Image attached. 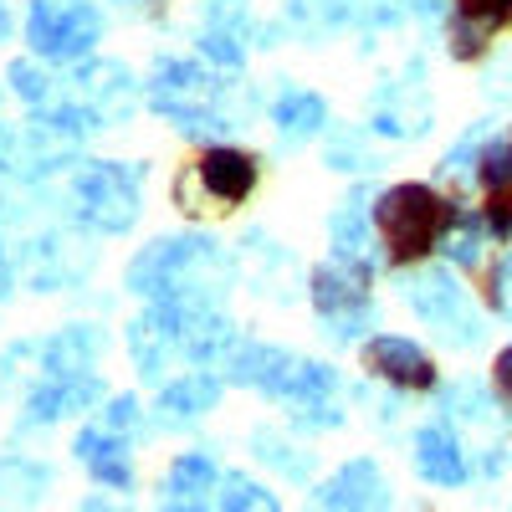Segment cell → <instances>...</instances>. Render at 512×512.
Returning a JSON list of instances; mask_svg holds the SVG:
<instances>
[{
  "instance_id": "1",
  "label": "cell",
  "mask_w": 512,
  "mask_h": 512,
  "mask_svg": "<svg viewBox=\"0 0 512 512\" xmlns=\"http://www.w3.org/2000/svg\"><path fill=\"white\" fill-rule=\"evenodd\" d=\"M456 216V200L436 195L431 185L420 180H405V185H390L379 200H374V236L384 246V256H390L395 267H410L420 262V256L441 251V236Z\"/></svg>"
},
{
  "instance_id": "2",
  "label": "cell",
  "mask_w": 512,
  "mask_h": 512,
  "mask_svg": "<svg viewBox=\"0 0 512 512\" xmlns=\"http://www.w3.org/2000/svg\"><path fill=\"white\" fill-rule=\"evenodd\" d=\"M72 210H77V226H88L98 236L134 231L144 216V169L123 159L82 164L72 180Z\"/></svg>"
},
{
  "instance_id": "3",
  "label": "cell",
  "mask_w": 512,
  "mask_h": 512,
  "mask_svg": "<svg viewBox=\"0 0 512 512\" xmlns=\"http://www.w3.org/2000/svg\"><path fill=\"white\" fill-rule=\"evenodd\" d=\"M226 369L236 384H251V390H262L267 400H282V405H323L338 390V374L328 364L297 359L272 344H236Z\"/></svg>"
},
{
  "instance_id": "4",
  "label": "cell",
  "mask_w": 512,
  "mask_h": 512,
  "mask_svg": "<svg viewBox=\"0 0 512 512\" xmlns=\"http://www.w3.org/2000/svg\"><path fill=\"white\" fill-rule=\"evenodd\" d=\"M221 82L210 77L200 62H185V57H159L154 62V77H149V103L154 113H164L169 123L180 128V134H226V128H236L221 108Z\"/></svg>"
},
{
  "instance_id": "5",
  "label": "cell",
  "mask_w": 512,
  "mask_h": 512,
  "mask_svg": "<svg viewBox=\"0 0 512 512\" xmlns=\"http://www.w3.org/2000/svg\"><path fill=\"white\" fill-rule=\"evenodd\" d=\"M308 297L323 318V333H333L338 344L349 338L374 318V267L369 256H349V251H333L313 267L308 277Z\"/></svg>"
},
{
  "instance_id": "6",
  "label": "cell",
  "mask_w": 512,
  "mask_h": 512,
  "mask_svg": "<svg viewBox=\"0 0 512 512\" xmlns=\"http://www.w3.org/2000/svg\"><path fill=\"white\" fill-rule=\"evenodd\" d=\"M103 41V11L93 0H31L26 47L41 62H88Z\"/></svg>"
},
{
  "instance_id": "7",
  "label": "cell",
  "mask_w": 512,
  "mask_h": 512,
  "mask_svg": "<svg viewBox=\"0 0 512 512\" xmlns=\"http://www.w3.org/2000/svg\"><path fill=\"white\" fill-rule=\"evenodd\" d=\"M251 190H256V159L246 149H231V144H210L175 180V205L190 210V216H200L205 200H210V210H231Z\"/></svg>"
},
{
  "instance_id": "8",
  "label": "cell",
  "mask_w": 512,
  "mask_h": 512,
  "mask_svg": "<svg viewBox=\"0 0 512 512\" xmlns=\"http://www.w3.org/2000/svg\"><path fill=\"white\" fill-rule=\"evenodd\" d=\"M405 303L415 308L420 323H431L441 338H451V344H477V313L472 303H466V287L456 282L451 267H431V272H415L405 282Z\"/></svg>"
},
{
  "instance_id": "9",
  "label": "cell",
  "mask_w": 512,
  "mask_h": 512,
  "mask_svg": "<svg viewBox=\"0 0 512 512\" xmlns=\"http://www.w3.org/2000/svg\"><path fill=\"white\" fill-rule=\"evenodd\" d=\"M359 359H364V369L374 374V379H384V384H395V390H436V359L425 354L415 338H405V333H374V338H364L359 344Z\"/></svg>"
},
{
  "instance_id": "10",
  "label": "cell",
  "mask_w": 512,
  "mask_h": 512,
  "mask_svg": "<svg viewBox=\"0 0 512 512\" xmlns=\"http://www.w3.org/2000/svg\"><path fill=\"white\" fill-rule=\"evenodd\" d=\"M103 400V379L88 369V374H41V384L26 395V425H52L72 410H88Z\"/></svg>"
},
{
  "instance_id": "11",
  "label": "cell",
  "mask_w": 512,
  "mask_h": 512,
  "mask_svg": "<svg viewBox=\"0 0 512 512\" xmlns=\"http://www.w3.org/2000/svg\"><path fill=\"white\" fill-rule=\"evenodd\" d=\"M216 405H221V379L205 374V369H195V374L169 379L164 390H159L154 420L164 425V431H190V425H200Z\"/></svg>"
},
{
  "instance_id": "12",
  "label": "cell",
  "mask_w": 512,
  "mask_h": 512,
  "mask_svg": "<svg viewBox=\"0 0 512 512\" xmlns=\"http://www.w3.org/2000/svg\"><path fill=\"white\" fill-rule=\"evenodd\" d=\"M477 180L487 190V231L497 241L512 236V134H497V139H482L477 149Z\"/></svg>"
},
{
  "instance_id": "13",
  "label": "cell",
  "mask_w": 512,
  "mask_h": 512,
  "mask_svg": "<svg viewBox=\"0 0 512 512\" xmlns=\"http://www.w3.org/2000/svg\"><path fill=\"white\" fill-rule=\"evenodd\" d=\"M72 456L88 466V477L93 482H103V487H113V492H128L134 487V461H128V441L113 431V425H88V431H77V441H72Z\"/></svg>"
},
{
  "instance_id": "14",
  "label": "cell",
  "mask_w": 512,
  "mask_h": 512,
  "mask_svg": "<svg viewBox=\"0 0 512 512\" xmlns=\"http://www.w3.org/2000/svg\"><path fill=\"white\" fill-rule=\"evenodd\" d=\"M221 487V466L216 456H205V451H185L169 461V472L159 482V507H205V502H216L210 492Z\"/></svg>"
},
{
  "instance_id": "15",
  "label": "cell",
  "mask_w": 512,
  "mask_h": 512,
  "mask_svg": "<svg viewBox=\"0 0 512 512\" xmlns=\"http://www.w3.org/2000/svg\"><path fill=\"white\" fill-rule=\"evenodd\" d=\"M410 451H415V472L431 487H461L466 482V456H461V441H456L451 425H420Z\"/></svg>"
},
{
  "instance_id": "16",
  "label": "cell",
  "mask_w": 512,
  "mask_h": 512,
  "mask_svg": "<svg viewBox=\"0 0 512 512\" xmlns=\"http://www.w3.org/2000/svg\"><path fill=\"white\" fill-rule=\"evenodd\" d=\"M313 502L318 507H384V502H390V487H384L379 466L369 456H359L349 466H338V472L313 492Z\"/></svg>"
},
{
  "instance_id": "17",
  "label": "cell",
  "mask_w": 512,
  "mask_h": 512,
  "mask_svg": "<svg viewBox=\"0 0 512 512\" xmlns=\"http://www.w3.org/2000/svg\"><path fill=\"white\" fill-rule=\"evenodd\" d=\"M77 103H88L103 123H113V118H123L128 108H134V98H128V82H134V77H128L118 62H88V67H82L77 77Z\"/></svg>"
},
{
  "instance_id": "18",
  "label": "cell",
  "mask_w": 512,
  "mask_h": 512,
  "mask_svg": "<svg viewBox=\"0 0 512 512\" xmlns=\"http://www.w3.org/2000/svg\"><path fill=\"white\" fill-rule=\"evenodd\" d=\"M272 123H277L282 144H308L328 128V103L313 88H282L272 103Z\"/></svg>"
},
{
  "instance_id": "19",
  "label": "cell",
  "mask_w": 512,
  "mask_h": 512,
  "mask_svg": "<svg viewBox=\"0 0 512 512\" xmlns=\"http://www.w3.org/2000/svg\"><path fill=\"white\" fill-rule=\"evenodd\" d=\"M103 349V333L98 328H62L41 344V369L47 374H88L93 359Z\"/></svg>"
},
{
  "instance_id": "20",
  "label": "cell",
  "mask_w": 512,
  "mask_h": 512,
  "mask_svg": "<svg viewBox=\"0 0 512 512\" xmlns=\"http://www.w3.org/2000/svg\"><path fill=\"white\" fill-rule=\"evenodd\" d=\"M487 236H492V231H487V216H472V210H461V205H456V216H451V226H446V236H441L446 262H456V267H477Z\"/></svg>"
},
{
  "instance_id": "21",
  "label": "cell",
  "mask_w": 512,
  "mask_h": 512,
  "mask_svg": "<svg viewBox=\"0 0 512 512\" xmlns=\"http://www.w3.org/2000/svg\"><path fill=\"white\" fill-rule=\"evenodd\" d=\"M216 507H226V512H241V507H251V512H277L282 502H277L262 482H246L241 472H231V477H221V487H216Z\"/></svg>"
},
{
  "instance_id": "22",
  "label": "cell",
  "mask_w": 512,
  "mask_h": 512,
  "mask_svg": "<svg viewBox=\"0 0 512 512\" xmlns=\"http://www.w3.org/2000/svg\"><path fill=\"white\" fill-rule=\"evenodd\" d=\"M6 82H11V93H16L21 103H31V108H52V98H57L52 77L41 72L31 57H16V62L6 67Z\"/></svg>"
},
{
  "instance_id": "23",
  "label": "cell",
  "mask_w": 512,
  "mask_h": 512,
  "mask_svg": "<svg viewBox=\"0 0 512 512\" xmlns=\"http://www.w3.org/2000/svg\"><path fill=\"white\" fill-rule=\"evenodd\" d=\"M487 308H492L497 318H507V323H512V251H507V256H497L492 272H487Z\"/></svg>"
},
{
  "instance_id": "24",
  "label": "cell",
  "mask_w": 512,
  "mask_h": 512,
  "mask_svg": "<svg viewBox=\"0 0 512 512\" xmlns=\"http://www.w3.org/2000/svg\"><path fill=\"white\" fill-rule=\"evenodd\" d=\"M456 16L477 21L482 31H497V26L512 16V0H456Z\"/></svg>"
},
{
  "instance_id": "25",
  "label": "cell",
  "mask_w": 512,
  "mask_h": 512,
  "mask_svg": "<svg viewBox=\"0 0 512 512\" xmlns=\"http://www.w3.org/2000/svg\"><path fill=\"white\" fill-rule=\"evenodd\" d=\"M492 390H497V400L512 410V344L497 349V359H492Z\"/></svg>"
},
{
  "instance_id": "26",
  "label": "cell",
  "mask_w": 512,
  "mask_h": 512,
  "mask_svg": "<svg viewBox=\"0 0 512 512\" xmlns=\"http://www.w3.org/2000/svg\"><path fill=\"white\" fill-rule=\"evenodd\" d=\"M113 431H134L139 425V400L134 395H118V400H108V415H103Z\"/></svg>"
},
{
  "instance_id": "27",
  "label": "cell",
  "mask_w": 512,
  "mask_h": 512,
  "mask_svg": "<svg viewBox=\"0 0 512 512\" xmlns=\"http://www.w3.org/2000/svg\"><path fill=\"white\" fill-rule=\"evenodd\" d=\"M0 297H11V256H6V241H0Z\"/></svg>"
},
{
  "instance_id": "28",
  "label": "cell",
  "mask_w": 512,
  "mask_h": 512,
  "mask_svg": "<svg viewBox=\"0 0 512 512\" xmlns=\"http://www.w3.org/2000/svg\"><path fill=\"white\" fill-rule=\"evenodd\" d=\"M113 6H123V11H154L159 0H113Z\"/></svg>"
},
{
  "instance_id": "29",
  "label": "cell",
  "mask_w": 512,
  "mask_h": 512,
  "mask_svg": "<svg viewBox=\"0 0 512 512\" xmlns=\"http://www.w3.org/2000/svg\"><path fill=\"white\" fill-rule=\"evenodd\" d=\"M11 36V11H6V0H0V41Z\"/></svg>"
},
{
  "instance_id": "30",
  "label": "cell",
  "mask_w": 512,
  "mask_h": 512,
  "mask_svg": "<svg viewBox=\"0 0 512 512\" xmlns=\"http://www.w3.org/2000/svg\"><path fill=\"white\" fill-rule=\"evenodd\" d=\"M0 144H6V134H0Z\"/></svg>"
}]
</instances>
